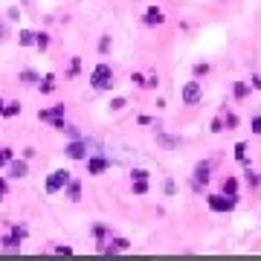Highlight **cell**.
I'll return each mask as SVG.
<instances>
[{
  "label": "cell",
  "instance_id": "obj_1",
  "mask_svg": "<svg viewBox=\"0 0 261 261\" xmlns=\"http://www.w3.org/2000/svg\"><path fill=\"white\" fill-rule=\"evenodd\" d=\"M90 84H93V90H110L113 87V70L107 64H96L90 73Z\"/></svg>",
  "mask_w": 261,
  "mask_h": 261
},
{
  "label": "cell",
  "instance_id": "obj_2",
  "mask_svg": "<svg viewBox=\"0 0 261 261\" xmlns=\"http://www.w3.org/2000/svg\"><path fill=\"white\" fill-rule=\"evenodd\" d=\"M70 183V171H64V168H58V171H52L50 177H47V195H58V192H64V186Z\"/></svg>",
  "mask_w": 261,
  "mask_h": 261
},
{
  "label": "cell",
  "instance_id": "obj_3",
  "mask_svg": "<svg viewBox=\"0 0 261 261\" xmlns=\"http://www.w3.org/2000/svg\"><path fill=\"white\" fill-rule=\"evenodd\" d=\"M209 209L212 212H232L235 209V195H209Z\"/></svg>",
  "mask_w": 261,
  "mask_h": 261
},
{
  "label": "cell",
  "instance_id": "obj_4",
  "mask_svg": "<svg viewBox=\"0 0 261 261\" xmlns=\"http://www.w3.org/2000/svg\"><path fill=\"white\" fill-rule=\"evenodd\" d=\"M203 96V87H200V81H189L186 87H183V104H197Z\"/></svg>",
  "mask_w": 261,
  "mask_h": 261
},
{
  "label": "cell",
  "instance_id": "obj_5",
  "mask_svg": "<svg viewBox=\"0 0 261 261\" xmlns=\"http://www.w3.org/2000/svg\"><path fill=\"white\" fill-rule=\"evenodd\" d=\"M64 154L70 157V160H84V157H87V145H84V139H81V136L73 139V142L64 148Z\"/></svg>",
  "mask_w": 261,
  "mask_h": 261
},
{
  "label": "cell",
  "instance_id": "obj_6",
  "mask_svg": "<svg viewBox=\"0 0 261 261\" xmlns=\"http://www.w3.org/2000/svg\"><path fill=\"white\" fill-rule=\"evenodd\" d=\"M84 160H87V174H102V171L110 165L107 157H99V154H90V157H84Z\"/></svg>",
  "mask_w": 261,
  "mask_h": 261
},
{
  "label": "cell",
  "instance_id": "obj_7",
  "mask_svg": "<svg viewBox=\"0 0 261 261\" xmlns=\"http://www.w3.org/2000/svg\"><path fill=\"white\" fill-rule=\"evenodd\" d=\"M26 171H29L26 160H9V177H12V180H21V177H26Z\"/></svg>",
  "mask_w": 261,
  "mask_h": 261
},
{
  "label": "cell",
  "instance_id": "obj_8",
  "mask_svg": "<svg viewBox=\"0 0 261 261\" xmlns=\"http://www.w3.org/2000/svg\"><path fill=\"white\" fill-rule=\"evenodd\" d=\"M163 21H165V15H163L160 6H148V9H145V24H148V26H157V24H163Z\"/></svg>",
  "mask_w": 261,
  "mask_h": 261
},
{
  "label": "cell",
  "instance_id": "obj_9",
  "mask_svg": "<svg viewBox=\"0 0 261 261\" xmlns=\"http://www.w3.org/2000/svg\"><path fill=\"white\" fill-rule=\"evenodd\" d=\"M61 116H64V104H55V107L38 113V119H44V122H55V119H61Z\"/></svg>",
  "mask_w": 261,
  "mask_h": 261
},
{
  "label": "cell",
  "instance_id": "obj_10",
  "mask_svg": "<svg viewBox=\"0 0 261 261\" xmlns=\"http://www.w3.org/2000/svg\"><path fill=\"white\" fill-rule=\"evenodd\" d=\"M209 171H212V163H197L195 165V186L209 183Z\"/></svg>",
  "mask_w": 261,
  "mask_h": 261
},
{
  "label": "cell",
  "instance_id": "obj_11",
  "mask_svg": "<svg viewBox=\"0 0 261 261\" xmlns=\"http://www.w3.org/2000/svg\"><path fill=\"white\" fill-rule=\"evenodd\" d=\"M21 241H24V238H18V235L12 232V235H6L0 244H3V250H6V253H15V250H21Z\"/></svg>",
  "mask_w": 261,
  "mask_h": 261
},
{
  "label": "cell",
  "instance_id": "obj_12",
  "mask_svg": "<svg viewBox=\"0 0 261 261\" xmlns=\"http://www.w3.org/2000/svg\"><path fill=\"white\" fill-rule=\"evenodd\" d=\"M21 113V104L18 102H3L0 99V116H18Z\"/></svg>",
  "mask_w": 261,
  "mask_h": 261
},
{
  "label": "cell",
  "instance_id": "obj_13",
  "mask_svg": "<svg viewBox=\"0 0 261 261\" xmlns=\"http://www.w3.org/2000/svg\"><path fill=\"white\" fill-rule=\"evenodd\" d=\"M64 189H67V197H70V200H78V197H81V183L73 180V177H70V183H67Z\"/></svg>",
  "mask_w": 261,
  "mask_h": 261
},
{
  "label": "cell",
  "instance_id": "obj_14",
  "mask_svg": "<svg viewBox=\"0 0 261 261\" xmlns=\"http://www.w3.org/2000/svg\"><path fill=\"white\" fill-rule=\"evenodd\" d=\"M157 142L163 148H180V136H165V133H157Z\"/></svg>",
  "mask_w": 261,
  "mask_h": 261
},
{
  "label": "cell",
  "instance_id": "obj_15",
  "mask_svg": "<svg viewBox=\"0 0 261 261\" xmlns=\"http://www.w3.org/2000/svg\"><path fill=\"white\" fill-rule=\"evenodd\" d=\"M38 84H41V93H52V90H55V76H52V73H47Z\"/></svg>",
  "mask_w": 261,
  "mask_h": 261
},
{
  "label": "cell",
  "instance_id": "obj_16",
  "mask_svg": "<svg viewBox=\"0 0 261 261\" xmlns=\"http://www.w3.org/2000/svg\"><path fill=\"white\" fill-rule=\"evenodd\" d=\"M18 44H21V47H32L35 44V32L32 29H21V32H18Z\"/></svg>",
  "mask_w": 261,
  "mask_h": 261
},
{
  "label": "cell",
  "instance_id": "obj_17",
  "mask_svg": "<svg viewBox=\"0 0 261 261\" xmlns=\"http://www.w3.org/2000/svg\"><path fill=\"white\" fill-rule=\"evenodd\" d=\"M21 81H24V84H29V87H32V84H38V81H41V76H38V73H35V70H24V73H21Z\"/></svg>",
  "mask_w": 261,
  "mask_h": 261
},
{
  "label": "cell",
  "instance_id": "obj_18",
  "mask_svg": "<svg viewBox=\"0 0 261 261\" xmlns=\"http://www.w3.org/2000/svg\"><path fill=\"white\" fill-rule=\"evenodd\" d=\"M35 47H38V50H47V47H50V38H47V32H35Z\"/></svg>",
  "mask_w": 261,
  "mask_h": 261
},
{
  "label": "cell",
  "instance_id": "obj_19",
  "mask_svg": "<svg viewBox=\"0 0 261 261\" xmlns=\"http://www.w3.org/2000/svg\"><path fill=\"white\" fill-rule=\"evenodd\" d=\"M148 192V180H133V195H145Z\"/></svg>",
  "mask_w": 261,
  "mask_h": 261
},
{
  "label": "cell",
  "instance_id": "obj_20",
  "mask_svg": "<svg viewBox=\"0 0 261 261\" xmlns=\"http://www.w3.org/2000/svg\"><path fill=\"white\" fill-rule=\"evenodd\" d=\"M235 157H238L241 163H247V145H244V142H238V145H235Z\"/></svg>",
  "mask_w": 261,
  "mask_h": 261
},
{
  "label": "cell",
  "instance_id": "obj_21",
  "mask_svg": "<svg viewBox=\"0 0 261 261\" xmlns=\"http://www.w3.org/2000/svg\"><path fill=\"white\" fill-rule=\"evenodd\" d=\"M235 189H238L235 177H227V180H224V192H227V195H235Z\"/></svg>",
  "mask_w": 261,
  "mask_h": 261
},
{
  "label": "cell",
  "instance_id": "obj_22",
  "mask_svg": "<svg viewBox=\"0 0 261 261\" xmlns=\"http://www.w3.org/2000/svg\"><path fill=\"white\" fill-rule=\"evenodd\" d=\"M9 160H12V148H0V168L9 165Z\"/></svg>",
  "mask_w": 261,
  "mask_h": 261
},
{
  "label": "cell",
  "instance_id": "obj_23",
  "mask_svg": "<svg viewBox=\"0 0 261 261\" xmlns=\"http://www.w3.org/2000/svg\"><path fill=\"white\" fill-rule=\"evenodd\" d=\"M133 180H148V171L145 168H133Z\"/></svg>",
  "mask_w": 261,
  "mask_h": 261
},
{
  "label": "cell",
  "instance_id": "obj_24",
  "mask_svg": "<svg viewBox=\"0 0 261 261\" xmlns=\"http://www.w3.org/2000/svg\"><path fill=\"white\" fill-rule=\"evenodd\" d=\"M125 104H128V102H125V99H113V102H110V107H113V110H122V107H125Z\"/></svg>",
  "mask_w": 261,
  "mask_h": 261
},
{
  "label": "cell",
  "instance_id": "obj_25",
  "mask_svg": "<svg viewBox=\"0 0 261 261\" xmlns=\"http://www.w3.org/2000/svg\"><path fill=\"white\" fill-rule=\"evenodd\" d=\"M235 96H238V99L247 96V84H235Z\"/></svg>",
  "mask_w": 261,
  "mask_h": 261
},
{
  "label": "cell",
  "instance_id": "obj_26",
  "mask_svg": "<svg viewBox=\"0 0 261 261\" xmlns=\"http://www.w3.org/2000/svg\"><path fill=\"white\" fill-rule=\"evenodd\" d=\"M18 18H21V9H18V6H12V9H9V21H18Z\"/></svg>",
  "mask_w": 261,
  "mask_h": 261
},
{
  "label": "cell",
  "instance_id": "obj_27",
  "mask_svg": "<svg viewBox=\"0 0 261 261\" xmlns=\"http://www.w3.org/2000/svg\"><path fill=\"white\" fill-rule=\"evenodd\" d=\"M99 50H102V52H107V50H110V38H102V44H99Z\"/></svg>",
  "mask_w": 261,
  "mask_h": 261
},
{
  "label": "cell",
  "instance_id": "obj_28",
  "mask_svg": "<svg viewBox=\"0 0 261 261\" xmlns=\"http://www.w3.org/2000/svg\"><path fill=\"white\" fill-rule=\"evenodd\" d=\"M195 73H197V76H206V73H209V67H206V64H195Z\"/></svg>",
  "mask_w": 261,
  "mask_h": 261
},
{
  "label": "cell",
  "instance_id": "obj_29",
  "mask_svg": "<svg viewBox=\"0 0 261 261\" xmlns=\"http://www.w3.org/2000/svg\"><path fill=\"white\" fill-rule=\"evenodd\" d=\"M78 64H81V61H78V58H73V64H70V76H76V73H78Z\"/></svg>",
  "mask_w": 261,
  "mask_h": 261
},
{
  "label": "cell",
  "instance_id": "obj_30",
  "mask_svg": "<svg viewBox=\"0 0 261 261\" xmlns=\"http://www.w3.org/2000/svg\"><path fill=\"white\" fill-rule=\"evenodd\" d=\"M247 180H250V186H253V189H256V186H259V177H256V174H253V171H250V174H247Z\"/></svg>",
  "mask_w": 261,
  "mask_h": 261
},
{
  "label": "cell",
  "instance_id": "obj_31",
  "mask_svg": "<svg viewBox=\"0 0 261 261\" xmlns=\"http://www.w3.org/2000/svg\"><path fill=\"white\" fill-rule=\"evenodd\" d=\"M0 200H6V180L0 177Z\"/></svg>",
  "mask_w": 261,
  "mask_h": 261
},
{
  "label": "cell",
  "instance_id": "obj_32",
  "mask_svg": "<svg viewBox=\"0 0 261 261\" xmlns=\"http://www.w3.org/2000/svg\"><path fill=\"white\" fill-rule=\"evenodd\" d=\"M253 130H256V133H261V116H256V119H253Z\"/></svg>",
  "mask_w": 261,
  "mask_h": 261
},
{
  "label": "cell",
  "instance_id": "obj_33",
  "mask_svg": "<svg viewBox=\"0 0 261 261\" xmlns=\"http://www.w3.org/2000/svg\"><path fill=\"white\" fill-rule=\"evenodd\" d=\"M0 41H6V29H3V24H0Z\"/></svg>",
  "mask_w": 261,
  "mask_h": 261
},
{
  "label": "cell",
  "instance_id": "obj_34",
  "mask_svg": "<svg viewBox=\"0 0 261 261\" xmlns=\"http://www.w3.org/2000/svg\"><path fill=\"white\" fill-rule=\"evenodd\" d=\"M256 84H259V87H261V78H259V81H256Z\"/></svg>",
  "mask_w": 261,
  "mask_h": 261
},
{
  "label": "cell",
  "instance_id": "obj_35",
  "mask_svg": "<svg viewBox=\"0 0 261 261\" xmlns=\"http://www.w3.org/2000/svg\"><path fill=\"white\" fill-rule=\"evenodd\" d=\"M24 3H29V0H24Z\"/></svg>",
  "mask_w": 261,
  "mask_h": 261
}]
</instances>
